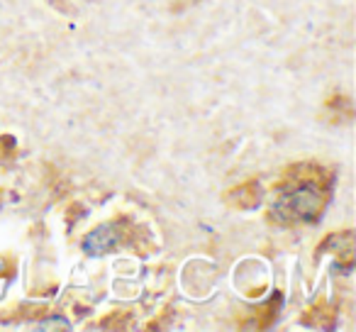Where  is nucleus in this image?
Wrapping results in <instances>:
<instances>
[{
	"instance_id": "f257e3e1",
	"label": "nucleus",
	"mask_w": 356,
	"mask_h": 332,
	"mask_svg": "<svg viewBox=\"0 0 356 332\" xmlns=\"http://www.w3.org/2000/svg\"><path fill=\"white\" fill-rule=\"evenodd\" d=\"M322 193L312 186H298L293 191H286L276 200V213L281 220L288 223H312L322 213Z\"/></svg>"
},
{
	"instance_id": "f03ea898",
	"label": "nucleus",
	"mask_w": 356,
	"mask_h": 332,
	"mask_svg": "<svg viewBox=\"0 0 356 332\" xmlns=\"http://www.w3.org/2000/svg\"><path fill=\"white\" fill-rule=\"evenodd\" d=\"M118 242H120V237H118L115 225H100V228H95L93 232L83 239V249H86V254L98 257V254L110 252Z\"/></svg>"
}]
</instances>
